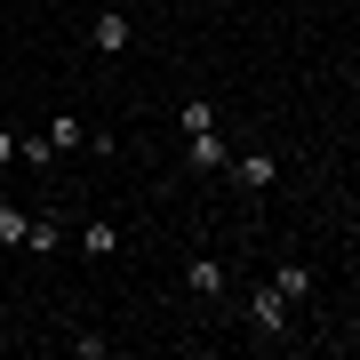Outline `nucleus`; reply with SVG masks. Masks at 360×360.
Listing matches in <instances>:
<instances>
[{"label":"nucleus","instance_id":"f257e3e1","mask_svg":"<svg viewBox=\"0 0 360 360\" xmlns=\"http://www.w3.org/2000/svg\"><path fill=\"white\" fill-rule=\"evenodd\" d=\"M89 49L96 56H120V49H129V16H89Z\"/></svg>","mask_w":360,"mask_h":360},{"label":"nucleus","instance_id":"f03ea898","mask_svg":"<svg viewBox=\"0 0 360 360\" xmlns=\"http://www.w3.org/2000/svg\"><path fill=\"white\" fill-rule=\"evenodd\" d=\"M224 168H232V176L248 184V193H264V184L281 176V160H272V153H240V160H224Z\"/></svg>","mask_w":360,"mask_h":360},{"label":"nucleus","instance_id":"7ed1b4c3","mask_svg":"<svg viewBox=\"0 0 360 360\" xmlns=\"http://www.w3.org/2000/svg\"><path fill=\"white\" fill-rule=\"evenodd\" d=\"M248 321H257L264 336H288V304H281L272 288H257V304H248Z\"/></svg>","mask_w":360,"mask_h":360},{"label":"nucleus","instance_id":"20e7f679","mask_svg":"<svg viewBox=\"0 0 360 360\" xmlns=\"http://www.w3.org/2000/svg\"><path fill=\"white\" fill-rule=\"evenodd\" d=\"M232 153L217 144V129H200V136H184V168H224Z\"/></svg>","mask_w":360,"mask_h":360},{"label":"nucleus","instance_id":"39448f33","mask_svg":"<svg viewBox=\"0 0 360 360\" xmlns=\"http://www.w3.org/2000/svg\"><path fill=\"white\" fill-rule=\"evenodd\" d=\"M184 288H193V296H224V264L217 257H193V264H184Z\"/></svg>","mask_w":360,"mask_h":360},{"label":"nucleus","instance_id":"423d86ee","mask_svg":"<svg viewBox=\"0 0 360 360\" xmlns=\"http://www.w3.org/2000/svg\"><path fill=\"white\" fill-rule=\"evenodd\" d=\"M272 296H281V304H304V296H312V272L304 264H281V272H272Z\"/></svg>","mask_w":360,"mask_h":360},{"label":"nucleus","instance_id":"0eeeda50","mask_svg":"<svg viewBox=\"0 0 360 360\" xmlns=\"http://www.w3.org/2000/svg\"><path fill=\"white\" fill-rule=\"evenodd\" d=\"M56 240H65V232H56V217H32V224H25V248H32V257H49Z\"/></svg>","mask_w":360,"mask_h":360},{"label":"nucleus","instance_id":"6e6552de","mask_svg":"<svg viewBox=\"0 0 360 360\" xmlns=\"http://www.w3.org/2000/svg\"><path fill=\"white\" fill-rule=\"evenodd\" d=\"M49 144H56V153H72V144H89V129H80L72 112H56V120H49Z\"/></svg>","mask_w":360,"mask_h":360},{"label":"nucleus","instance_id":"1a4fd4ad","mask_svg":"<svg viewBox=\"0 0 360 360\" xmlns=\"http://www.w3.org/2000/svg\"><path fill=\"white\" fill-rule=\"evenodd\" d=\"M200 129H217V104H208V96H184V136H200Z\"/></svg>","mask_w":360,"mask_h":360},{"label":"nucleus","instance_id":"9d476101","mask_svg":"<svg viewBox=\"0 0 360 360\" xmlns=\"http://www.w3.org/2000/svg\"><path fill=\"white\" fill-rule=\"evenodd\" d=\"M16 160H25V168H49L56 144H49V136H16Z\"/></svg>","mask_w":360,"mask_h":360},{"label":"nucleus","instance_id":"9b49d317","mask_svg":"<svg viewBox=\"0 0 360 360\" xmlns=\"http://www.w3.org/2000/svg\"><path fill=\"white\" fill-rule=\"evenodd\" d=\"M25 224H32L25 208H0V248H25Z\"/></svg>","mask_w":360,"mask_h":360},{"label":"nucleus","instance_id":"f8f14e48","mask_svg":"<svg viewBox=\"0 0 360 360\" xmlns=\"http://www.w3.org/2000/svg\"><path fill=\"white\" fill-rule=\"evenodd\" d=\"M80 240H89V257H112V248H120V232H112V224H104V217H96L89 232H80Z\"/></svg>","mask_w":360,"mask_h":360},{"label":"nucleus","instance_id":"ddd939ff","mask_svg":"<svg viewBox=\"0 0 360 360\" xmlns=\"http://www.w3.org/2000/svg\"><path fill=\"white\" fill-rule=\"evenodd\" d=\"M16 160V129H0V168H8Z\"/></svg>","mask_w":360,"mask_h":360}]
</instances>
